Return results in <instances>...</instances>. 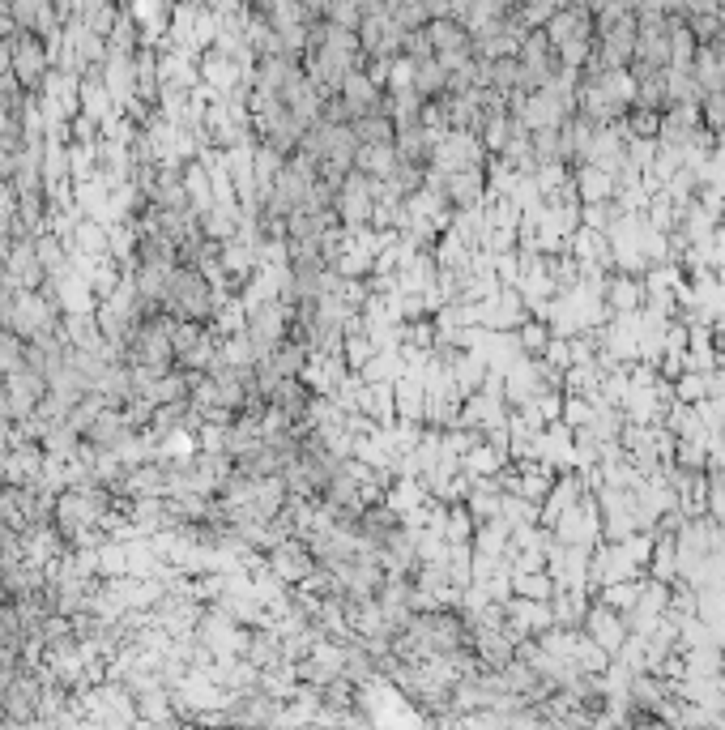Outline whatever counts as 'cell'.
I'll list each match as a JSON object with an SVG mask.
<instances>
[{
    "label": "cell",
    "instance_id": "1",
    "mask_svg": "<svg viewBox=\"0 0 725 730\" xmlns=\"http://www.w3.org/2000/svg\"><path fill=\"white\" fill-rule=\"evenodd\" d=\"M222 287H214L197 265H188V261H180L171 269V278H167V295H163V312L167 316H175V321H214V312H218V304H222Z\"/></svg>",
    "mask_w": 725,
    "mask_h": 730
},
{
    "label": "cell",
    "instance_id": "2",
    "mask_svg": "<svg viewBox=\"0 0 725 730\" xmlns=\"http://www.w3.org/2000/svg\"><path fill=\"white\" fill-rule=\"evenodd\" d=\"M0 269H5V278L18 291H39L43 282H47V269L39 261L35 240H13L9 252H5V261H0Z\"/></svg>",
    "mask_w": 725,
    "mask_h": 730
},
{
    "label": "cell",
    "instance_id": "3",
    "mask_svg": "<svg viewBox=\"0 0 725 730\" xmlns=\"http://www.w3.org/2000/svg\"><path fill=\"white\" fill-rule=\"evenodd\" d=\"M354 137H359V146H393L397 129H393V120H384V116H372V120L363 116L354 124Z\"/></svg>",
    "mask_w": 725,
    "mask_h": 730
},
{
    "label": "cell",
    "instance_id": "4",
    "mask_svg": "<svg viewBox=\"0 0 725 730\" xmlns=\"http://www.w3.org/2000/svg\"><path fill=\"white\" fill-rule=\"evenodd\" d=\"M589 624H593V637L606 641V649H615L623 641V632H619V624H615V615H610V611H598Z\"/></svg>",
    "mask_w": 725,
    "mask_h": 730
},
{
    "label": "cell",
    "instance_id": "5",
    "mask_svg": "<svg viewBox=\"0 0 725 730\" xmlns=\"http://www.w3.org/2000/svg\"><path fill=\"white\" fill-rule=\"evenodd\" d=\"M580 197H585V201H606L610 197V180L598 176V171H589L585 184H580Z\"/></svg>",
    "mask_w": 725,
    "mask_h": 730
},
{
    "label": "cell",
    "instance_id": "6",
    "mask_svg": "<svg viewBox=\"0 0 725 730\" xmlns=\"http://www.w3.org/2000/svg\"><path fill=\"white\" fill-rule=\"evenodd\" d=\"M521 342L529 346V351H542V346H546V325H525L521 329Z\"/></svg>",
    "mask_w": 725,
    "mask_h": 730
}]
</instances>
